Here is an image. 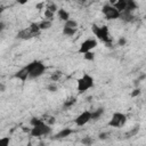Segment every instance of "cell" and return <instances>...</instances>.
Masks as SVG:
<instances>
[{
  "instance_id": "cell-1",
  "label": "cell",
  "mask_w": 146,
  "mask_h": 146,
  "mask_svg": "<svg viewBox=\"0 0 146 146\" xmlns=\"http://www.w3.org/2000/svg\"><path fill=\"white\" fill-rule=\"evenodd\" d=\"M25 70L27 71L29 78L35 79V78L41 76V75L44 73V71H46V65H44L41 60H33V62L29 63V64L25 66Z\"/></svg>"
},
{
  "instance_id": "cell-2",
  "label": "cell",
  "mask_w": 146,
  "mask_h": 146,
  "mask_svg": "<svg viewBox=\"0 0 146 146\" xmlns=\"http://www.w3.org/2000/svg\"><path fill=\"white\" fill-rule=\"evenodd\" d=\"M92 32L95 34V36L103 41L107 47H110L112 44L111 42V39H110V32H108V27L106 25H103V26H99V25H96L94 24L92 25Z\"/></svg>"
},
{
  "instance_id": "cell-3",
  "label": "cell",
  "mask_w": 146,
  "mask_h": 146,
  "mask_svg": "<svg viewBox=\"0 0 146 146\" xmlns=\"http://www.w3.org/2000/svg\"><path fill=\"white\" fill-rule=\"evenodd\" d=\"M94 78L91 75H89L88 73H84L82 76H80L78 79V84H76V89L79 92H86L88 91L90 88L94 87Z\"/></svg>"
},
{
  "instance_id": "cell-4",
  "label": "cell",
  "mask_w": 146,
  "mask_h": 146,
  "mask_svg": "<svg viewBox=\"0 0 146 146\" xmlns=\"http://www.w3.org/2000/svg\"><path fill=\"white\" fill-rule=\"evenodd\" d=\"M50 132H51V128H50V125L44 123V121L36 125H32V128L30 130V135L32 137H42V136L49 135Z\"/></svg>"
},
{
  "instance_id": "cell-5",
  "label": "cell",
  "mask_w": 146,
  "mask_h": 146,
  "mask_svg": "<svg viewBox=\"0 0 146 146\" xmlns=\"http://www.w3.org/2000/svg\"><path fill=\"white\" fill-rule=\"evenodd\" d=\"M125 122H127V115L121 112H115V113H113V115L108 122V125L113 127V128H121L125 124Z\"/></svg>"
},
{
  "instance_id": "cell-6",
  "label": "cell",
  "mask_w": 146,
  "mask_h": 146,
  "mask_svg": "<svg viewBox=\"0 0 146 146\" xmlns=\"http://www.w3.org/2000/svg\"><path fill=\"white\" fill-rule=\"evenodd\" d=\"M102 13L107 19H116L121 17V13L113 5H105L102 8Z\"/></svg>"
},
{
  "instance_id": "cell-7",
  "label": "cell",
  "mask_w": 146,
  "mask_h": 146,
  "mask_svg": "<svg viewBox=\"0 0 146 146\" xmlns=\"http://www.w3.org/2000/svg\"><path fill=\"white\" fill-rule=\"evenodd\" d=\"M97 47V41L95 39H87L84 40L81 44H80V48L78 50L79 54H84L87 51H91L94 50L95 48Z\"/></svg>"
},
{
  "instance_id": "cell-8",
  "label": "cell",
  "mask_w": 146,
  "mask_h": 146,
  "mask_svg": "<svg viewBox=\"0 0 146 146\" xmlns=\"http://www.w3.org/2000/svg\"><path fill=\"white\" fill-rule=\"evenodd\" d=\"M91 120V111H83L82 113H80L78 116H76V119L74 120V122H75V124L78 125V127H83L84 124H87L89 121Z\"/></svg>"
},
{
  "instance_id": "cell-9",
  "label": "cell",
  "mask_w": 146,
  "mask_h": 146,
  "mask_svg": "<svg viewBox=\"0 0 146 146\" xmlns=\"http://www.w3.org/2000/svg\"><path fill=\"white\" fill-rule=\"evenodd\" d=\"M73 132V130L72 129H70V128H64L63 130H60L56 136H55V138L56 139H62V138H66V137H68L71 133Z\"/></svg>"
},
{
  "instance_id": "cell-10",
  "label": "cell",
  "mask_w": 146,
  "mask_h": 146,
  "mask_svg": "<svg viewBox=\"0 0 146 146\" xmlns=\"http://www.w3.org/2000/svg\"><path fill=\"white\" fill-rule=\"evenodd\" d=\"M17 36L21 38V39H31L32 36H34V34L32 33V31L30 30V27H27V29L21 31V32L17 34Z\"/></svg>"
},
{
  "instance_id": "cell-11",
  "label": "cell",
  "mask_w": 146,
  "mask_h": 146,
  "mask_svg": "<svg viewBox=\"0 0 146 146\" xmlns=\"http://www.w3.org/2000/svg\"><path fill=\"white\" fill-rule=\"evenodd\" d=\"M57 15H58V18L60 19V21H67V19H70V14L64 9V8H59V9H57Z\"/></svg>"
},
{
  "instance_id": "cell-12",
  "label": "cell",
  "mask_w": 146,
  "mask_h": 146,
  "mask_svg": "<svg viewBox=\"0 0 146 146\" xmlns=\"http://www.w3.org/2000/svg\"><path fill=\"white\" fill-rule=\"evenodd\" d=\"M137 8V3L135 0H127V5H125V9L123 13H131Z\"/></svg>"
},
{
  "instance_id": "cell-13",
  "label": "cell",
  "mask_w": 146,
  "mask_h": 146,
  "mask_svg": "<svg viewBox=\"0 0 146 146\" xmlns=\"http://www.w3.org/2000/svg\"><path fill=\"white\" fill-rule=\"evenodd\" d=\"M15 76H16V78H18L21 81H23V82H24V81H26V80H27L29 74H27V71L25 70V67H23L22 70H19V71L15 74Z\"/></svg>"
},
{
  "instance_id": "cell-14",
  "label": "cell",
  "mask_w": 146,
  "mask_h": 146,
  "mask_svg": "<svg viewBox=\"0 0 146 146\" xmlns=\"http://www.w3.org/2000/svg\"><path fill=\"white\" fill-rule=\"evenodd\" d=\"M125 5H127V0H116L113 6H114L120 13H123L124 9H125Z\"/></svg>"
},
{
  "instance_id": "cell-15",
  "label": "cell",
  "mask_w": 146,
  "mask_h": 146,
  "mask_svg": "<svg viewBox=\"0 0 146 146\" xmlns=\"http://www.w3.org/2000/svg\"><path fill=\"white\" fill-rule=\"evenodd\" d=\"M104 114V108H97L95 111H91V120H98Z\"/></svg>"
},
{
  "instance_id": "cell-16",
  "label": "cell",
  "mask_w": 146,
  "mask_h": 146,
  "mask_svg": "<svg viewBox=\"0 0 146 146\" xmlns=\"http://www.w3.org/2000/svg\"><path fill=\"white\" fill-rule=\"evenodd\" d=\"M63 33L67 36H72L76 33V29H73V27H67V26H64L63 29Z\"/></svg>"
},
{
  "instance_id": "cell-17",
  "label": "cell",
  "mask_w": 146,
  "mask_h": 146,
  "mask_svg": "<svg viewBox=\"0 0 146 146\" xmlns=\"http://www.w3.org/2000/svg\"><path fill=\"white\" fill-rule=\"evenodd\" d=\"M50 26H51V21H50V19H44V21H42L41 23H39L40 30H47V29H49Z\"/></svg>"
},
{
  "instance_id": "cell-18",
  "label": "cell",
  "mask_w": 146,
  "mask_h": 146,
  "mask_svg": "<svg viewBox=\"0 0 146 146\" xmlns=\"http://www.w3.org/2000/svg\"><path fill=\"white\" fill-rule=\"evenodd\" d=\"M64 26L73 27V29H78V22H76V21H74V19H67V21H65Z\"/></svg>"
},
{
  "instance_id": "cell-19",
  "label": "cell",
  "mask_w": 146,
  "mask_h": 146,
  "mask_svg": "<svg viewBox=\"0 0 146 146\" xmlns=\"http://www.w3.org/2000/svg\"><path fill=\"white\" fill-rule=\"evenodd\" d=\"M83 57L86 60H89V62H92L95 59V52L91 50V51H87L83 54Z\"/></svg>"
},
{
  "instance_id": "cell-20",
  "label": "cell",
  "mask_w": 146,
  "mask_h": 146,
  "mask_svg": "<svg viewBox=\"0 0 146 146\" xmlns=\"http://www.w3.org/2000/svg\"><path fill=\"white\" fill-rule=\"evenodd\" d=\"M75 103H76V99H75L74 97H71V98H68V99L64 103V107H71V106H73Z\"/></svg>"
},
{
  "instance_id": "cell-21",
  "label": "cell",
  "mask_w": 146,
  "mask_h": 146,
  "mask_svg": "<svg viewBox=\"0 0 146 146\" xmlns=\"http://www.w3.org/2000/svg\"><path fill=\"white\" fill-rule=\"evenodd\" d=\"M9 143H10L9 137H2V138H0V146H8Z\"/></svg>"
},
{
  "instance_id": "cell-22",
  "label": "cell",
  "mask_w": 146,
  "mask_h": 146,
  "mask_svg": "<svg viewBox=\"0 0 146 146\" xmlns=\"http://www.w3.org/2000/svg\"><path fill=\"white\" fill-rule=\"evenodd\" d=\"M41 122H43V120L40 119V117H32L31 121H30L31 125H36V124H39V123H41Z\"/></svg>"
},
{
  "instance_id": "cell-23",
  "label": "cell",
  "mask_w": 146,
  "mask_h": 146,
  "mask_svg": "<svg viewBox=\"0 0 146 146\" xmlns=\"http://www.w3.org/2000/svg\"><path fill=\"white\" fill-rule=\"evenodd\" d=\"M81 143L84 144V145H91L94 143V140L91 139V137H84V138H82Z\"/></svg>"
},
{
  "instance_id": "cell-24",
  "label": "cell",
  "mask_w": 146,
  "mask_h": 146,
  "mask_svg": "<svg viewBox=\"0 0 146 146\" xmlns=\"http://www.w3.org/2000/svg\"><path fill=\"white\" fill-rule=\"evenodd\" d=\"M47 88H48V90H49V91H51V92H55V91L57 90V86L55 84V82H52L51 84H49Z\"/></svg>"
},
{
  "instance_id": "cell-25",
  "label": "cell",
  "mask_w": 146,
  "mask_h": 146,
  "mask_svg": "<svg viewBox=\"0 0 146 146\" xmlns=\"http://www.w3.org/2000/svg\"><path fill=\"white\" fill-rule=\"evenodd\" d=\"M139 95H140V89H139V88L133 89L132 92H131V96H132V97H136V96H139Z\"/></svg>"
},
{
  "instance_id": "cell-26",
  "label": "cell",
  "mask_w": 146,
  "mask_h": 146,
  "mask_svg": "<svg viewBox=\"0 0 146 146\" xmlns=\"http://www.w3.org/2000/svg\"><path fill=\"white\" fill-rule=\"evenodd\" d=\"M125 43H127V39L125 38H120L119 41H117V44L119 46H124Z\"/></svg>"
},
{
  "instance_id": "cell-27",
  "label": "cell",
  "mask_w": 146,
  "mask_h": 146,
  "mask_svg": "<svg viewBox=\"0 0 146 146\" xmlns=\"http://www.w3.org/2000/svg\"><path fill=\"white\" fill-rule=\"evenodd\" d=\"M138 130H139V127L137 125V127H135V129L131 131V132H129V133H127V136H133V135H136L137 132H138Z\"/></svg>"
},
{
  "instance_id": "cell-28",
  "label": "cell",
  "mask_w": 146,
  "mask_h": 146,
  "mask_svg": "<svg viewBox=\"0 0 146 146\" xmlns=\"http://www.w3.org/2000/svg\"><path fill=\"white\" fill-rule=\"evenodd\" d=\"M106 136H107V133H106V132H102V133H99V136H98V137H99L100 139H106V138H107Z\"/></svg>"
},
{
  "instance_id": "cell-29",
  "label": "cell",
  "mask_w": 146,
  "mask_h": 146,
  "mask_svg": "<svg viewBox=\"0 0 146 146\" xmlns=\"http://www.w3.org/2000/svg\"><path fill=\"white\" fill-rule=\"evenodd\" d=\"M17 2H18L19 5H25V3L29 2V0H17Z\"/></svg>"
},
{
  "instance_id": "cell-30",
  "label": "cell",
  "mask_w": 146,
  "mask_h": 146,
  "mask_svg": "<svg viewBox=\"0 0 146 146\" xmlns=\"http://www.w3.org/2000/svg\"><path fill=\"white\" fill-rule=\"evenodd\" d=\"M5 90H6V87H5V84L0 83V91H1V92H3Z\"/></svg>"
},
{
  "instance_id": "cell-31",
  "label": "cell",
  "mask_w": 146,
  "mask_h": 146,
  "mask_svg": "<svg viewBox=\"0 0 146 146\" xmlns=\"http://www.w3.org/2000/svg\"><path fill=\"white\" fill-rule=\"evenodd\" d=\"M5 29V24L3 23H0V31H2Z\"/></svg>"
},
{
  "instance_id": "cell-32",
  "label": "cell",
  "mask_w": 146,
  "mask_h": 146,
  "mask_svg": "<svg viewBox=\"0 0 146 146\" xmlns=\"http://www.w3.org/2000/svg\"><path fill=\"white\" fill-rule=\"evenodd\" d=\"M115 1H116V0H110V2H111V5H114V3H115Z\"/></svg>"
},
{
  "instance_id": "cell-33",
  "label": "cell",
  "mask_w": 146,
  "mask_h": 146,
  "mask_svg": "<svg viewBox=\"0 0 146 146\" xmlns=\"http://www.w3.org/2000/svg\"><path fill=\"white\" fill-rule=\"evenodd\" d=\"M2 11H3V8H2V7H0V15H1V13H2Z\"/></svg>"
},
{
  "instance_id": "cell-34",
  "label": "cell",
  "mask_w": 146,
  "mask_h": 146,
  "mask_svg": "<svg viewBox=\"0 0 146 146\" xmlns=\"http://www.w3.org/2000/svg\"><path fill=\"white\" fill-rule=\"evenodd\" d=\"M80 1H87V0H80Z\"/></svg>"
},
{
  "instance_id": "cell-35",
  "label": "cell",
  "mask_w": 146,
  "mask_h": 146,
  "mask_svg": "<svg viewBox=\"0 0 146 146\" xmlns=\"http://www.w3.org/2000/svg\"><path fill=\"white\" fill-rule=\"evenodd\" d=\"M66 1H70V0H66Z\"/></svg>"
}]
</instances>
